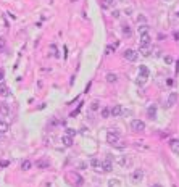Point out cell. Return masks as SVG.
Instances as JSON below:
<instances>
[{
	"instance_id": "cell-1",
	"label": "cell",
	"mask_w": 179,
	"mask_h": 187,
	"mask_svg": "<svg viewBox=\"0 0 179 187\" xmlns=\"http://www.w3.org/2000/svg\"><path fill=\"white\" fill-rule=\"evenodd\" d=\"M107 142H108L110 145H115L116 147L118 144H119V132L118 131H108V132H107Z\"/></svg>"
},
{
	"instance_id": "cell-2",
	"label": "cell",
	"mask_w": 179,
	"mask_h": 187,
	"mask_svg": "<svg viewBox=\"0 0 179 187\" xmlns=\"http://www.w3.org/2000/svg\"><path fill=\"white\" fill-rule=\"evenodd\" d=\"M139 73H141V76L137 78V84H144V82L149 79V74H150V71H149V68L147 66H139Z\"/></svg>"
},
{
	"instance_id": "cell-3",
	"label": "cell",
	"mask_w": 179,
	"mask_h": 187,
	"mask_svg": "<svg viewBox=\"0 0 179 187\" xmlns=\"http://www.w3.org/2000/svg\"><path fill=\"white\" fill-rule=\"evenodd\" d=\"M131 129H132L134 132H144L145 131V123L141 121V119H132V121H131Z\"/></svg>"
},
{
	"instance_id": "cell-4",
	"label": "cell",
	"mask_w": 179,
	"mask_h": 187,
	"mask_svg": "<svg viewBox=\"0 0 179 187\" xmlns=\"http://www.w3.org/2000/svg\"><path fill=\"white\" fill-rule=\"evenodd\" d=\"M111 169H113V158H111V155H107V158L102 161V171L103 173H110Z\"/></svg>"
},
{
	"instance_id": "cell-5",
	"label": "cell",
	"mask_w": 179,
	"mask_h": 187,
	"mask_svg": "<svg viewBox=\"0 0 179 187\" xmlns=\"http://www.w3.org/2000/svg\"><path fill=\"white\" fill-rule=\"evenodd\" d=\"M142 179H144V171L142 169H134L132 174H131V181H132L134 184H137V182H141Z\"/></svg>"
},
{
	"instance_id": "cell-6",
	"label": "cell",
	"mask_w": 179,
	"mask_h": 187,
	"mask_svg": "<svg viewBox=\"0 0 179 187\" xmlns=\"http://www.w3.org/2000/svg\"><path fill=\"white\" fill-rule=\"evenodd\" d=\"M123 55H124V58L128 60V61H136L137 60V52L132 50V49H126Z\"/></svg>"
},
{
	"instance_id": "cell-7",
	"label": "cell",
	"mask_w": 179,
	"mask_h": 187,
	"mask_svg": "<svg viewBox=\"0 0 179 187\" xmlns=\"http://www.w3.org/2000/svg\"><path fill=\"white\" fill-rule=\"evenodd\" d=\"M178 98H179L178 92H171V94L168 95V102H166V106H168V108H171V106H174V105L178 103Z\"/></svg>"
},
{
	"instance_id": "cell-8",
	"label": "cell",
	"mask_w": 179,
	"mask_h": 187,
	"mask_svg": "<svg viewBox=\"0 0 179 187\" xmlns=\"http://www.w3.org/2000/svg\"><path fill=\"white\" fill-rule=\"evenodd\" d=\"M152 39H150V34H141V42H139V47H145V45H150Z\"/></svg>"
},
{
	"instance_id": "cell-9",
	"label": "cell",
	"mask_w": 179,
	"mask_h": 187,
	"mask_svg": "<svg viewBox=\"0 0 179 187\" xmlns=\"http://www.w3.org/2000/svg\"><path fill=\"white\" fill-rule=\"evenodd\" d=\"M124 113V110H123L121 105H115L113 108H111V116L116 118V116H121V115Z\"/></svg>"
},
{
	"instance_id": "cell-10",
	"label": "cell",
	"mask_w": 179,
	"mask_h": 187,
	"mask_svg": "<svg viewBox=\"0 0 179 187\" xmlns=\"http://www.w3.org/2000/svg\"><path fill=\"white\" fill-rule=\"evenodd\" d=\"M169 149L173 150V153H179V139L169 140Z\"/></svg>"
},
{
	"instance_id": "cell-11",
	"label": "cell",
	"mask_w": 179,
	"mask_h": 187,
	"mask_svg": "<svg viewBox=\"0 0 179 187\" xmlns=\"http://www.w3.org/2000/svg\"><path fill=\"white\" fill-rule=\"evenodd\" d=\"M147 115H149L150 119H157V106H155V105L149 106V110H147Z\"/></svg>"
},
{
	"instance_id": "cell-12",
	"label": "cell",
	"mask_w": 179,
	"mask_h": 187,
	"mask_svg": "<svg viewBox=\"0 0 179 187\" xmlns=\"http://www.w3.org/2000/svg\"><path fill=\"white\" fill-rule=\"evenodd\" d=\"M61 144L65 145V147H71V145H73V137L68 136V134H66V136H63V137H61Z\"/></svg>"
},
{
	"instance_id": "cell-13",
	"label": "cell",
	"mask_w": 179,
	"mask_h": 187,
	"mask_svg": "<svg viewBox=\"0 0 179 187\" xmlns=\"http://www.w3.org/2000/svg\"><path fill=\"white\" fill-rule=\"evenodd\" d=\"M105 79H107V82H108V84H115V82L118 81V76H116L115 73H108Z\"/></svg>"
},
{
	"instance_id": "cell-14",
	"label": "cell",
	"mask_w": 179,
	"mask_h": 187,
	"mask_svg": "<svg viewBox=\"0 0 179 187\" xmlns=\"http://www.w3.org/2000/svg\"><path fill=\"white\" fill-rule=\"evenodd\" d=\"M100 116L102 118H110L111 116V108L110 106H103L102 111H100Z\"/></svg>"
},
{
	"instance_id": "cell-15",
	"label": "cell",
	"mask_w": 179,
	"mask_h": 187,
	"mask_svg": "<svg viewBox=\"0 0 179 187\" xmlns=\"http://www.w3.org/2000/svg\"><path fill=\"white\" fill-rule=\"evenodd\" d=\"M139 52H141L142 57H149L150 52H152V49H150L149 45H145V47H139Z\"/></svg>"
},
{
	"instance_id": "cell-16",
	"label": "cell",
	"mask_w": 179,
	"mask_h": 187,
	"mask_svg": "<svg viewBox=\"0 0 179 187\" xmlns=\"http://www.w3.org/2000/svg\"><path fill=\"white\" fill-rule=\"evenodd\" d=\"M90 166L100 171V169H102V161H98L97 158H90Z\"/></svg>"
},
{
	"instance_id": "cell-17",
	"label": "cell",
	"mask_w": 179,
	"mask_h": 187,
	"mask_svg": "<svg viewBox=\"0 0 179 187\" xmlns=\"http://www.w3.org/2000/svg\"><path fill=\"white\" fill-rule=\"evenodd\" d=\"M8 95V86L0 82V97H7Z\"/></svg>"
},
{
	"instance_id": "cell-18",
	"label": "cell",
	"mask_w": 179,
	"mask_h": 187,
	"mask_svg": "<svg viewBox=\"0 0 179 187\" xmlns=\"http://www.w3.org/2000/svg\"><path fill=\"white\" fill-rule=\"evenodd\" d=\"M0 113H2L3 116H8L10 115V106L7 105V103H2V105H0Z\"/></svg>"
},
{
	"instance_id": "cell-19",
	"label": "cell",
	"mask_w": 179,
	"mask_h": 187,
	"mask_svg": "<svg viewBox=\"0 0 179 187\" xmlns=\"http://www.w3.org/2000/svg\"><path fill=\"white\" fill-rule=\"evenodd\" d=\"M8 129H10L8 123H5V121H2V119H0V134H5Z\"/></svg>"
},
{
	"instance_id": "cell-20",
	"label": "cell",
	"mask_w": 179,
	"mask_h": 187,
	"mask_svg": "<svg viewBox=\"0 0 179 187\" xmlns=\"http://www.w3.org/2000/svg\"><path fill=\"white\" fill-rule=\"evenodd\" d=\"M116 47H118V42L115 44V45H107L105 47V55H111L115 50H116Z\"/></svg>"
},
{
	"instance_id": "cell-21",
	"label": "cell",
	"mask_w": 179,
	"mask_h": 187,
	"mask_svg": "<svg viewBox=\"0 0 179 187\" xmlns=\"http://www.w3.org/2000/svg\"><path fill=\"white\" fill-rule=\"evenodd\" d=\"M123 34H124L126 37H131V35H132V29H131V26H128V24L123 26Z\"/></svg>"
},
{
	"instance_id": "cell-22",
	"label": "cell",
	"mask_w": 179,
	"mask_h": 187,
	"mask_svg": "<svg viewBox=\"0 0 179 187\" xmlns=\"http://www.w3.org/2000/svg\"><path fill=\"white\" fill-rule=\"evenodd\" d=\"M31 166H33V163H31L29 160H24L21 163V169L23 171H27V169H31Z\"/></svg>"
},
{
	"instance_id": "cell-23",
	"label": "cell",
	"mask_w": 179,
	"mask_h": 187,
	"mask_svg": "<svg viewBox=\"0 0 179 187\" xmlns=\"http://www.w3.org/2000/svg\"><path fill=\"white\" fill-rule=\"evenodd\" d=\"M137 29H139V34H147V33H149V26H147V24H141Z\"/></svg>"
},
{
	"instance_id": "cell-24",
	"label": "cell",
	"mask_w": 179,
	"mask_h": 187,
	"mask_svg": "<svg viewBox=\"0 0 179 187\" xmlns=\"http://www.w3.org/2000/svg\"><path fill=\"white\" fill-rule=\"evenodd\" d=\"M118 163H119L121 166H124V165H129V160H128L126 157H121V158H118Z\"/></svg>"
},
{
	"instance_id": "cell-25",
	"label": "cell",
	"mask_w": 179,
	"mask_h": 187,
	"mask_svg": "<svg viewBox=\"0 0 179 187\" xmlns=\"http://www.w3.org/2000/svg\"><path fill=\"white\" fill-rule=\"evenodd\" d=\"M98 108H100V105H98L97 100H94L92 103H90V110H92V111H97Z\"/></svg>"
},
{
	"instance_id": "cell-26",
	"label": "cell",
	"mask_w": 179,
	"mask_h": 187,
	"mask_svg": "<svg viewBox=\"0 0 179 187\" xmlns=\"http://www.w3.org/2000/svg\"><path fill=\"white\" fill-rule=\"evenodd\" d=\"M50 50H52V55H53V57L60 58V55H58V50H57V47H55L53 44H52V45H50Z\"/></svg>"
},
{
	"instance_id": "cell-27",
	"label": "cell",
	"mask_w": 179,
	"mask_h": 187,
	"mask_svg": "<svg viewBox=\"0 0 179 187\" xmlns=\"http://www.w3.org/2000/svg\"><path fill=\"white\" fill-rule=\"evenodd\" d=\"M74 179H76V181H78V182H76L78 186H82V182H84V179H82L81 176H78V174H74Z\"/></svg>"
},
{
	"instance_id": "cell-28",
	"label": "cell",
	"mask_w": 179,
	"mask_h": 187,
	"mask_svg": "<svg viewBox=\"0 0 179 187\" xmlns=\"http://www.w3.org/2000/svg\"><path fill=\"white\" fill-rule=\"evenodd\" d=\"M66 134L73 137V136H76V131H74V129H71V128H68V129H66Z\"/></svg>"
},
{
	"instance_id": "cell-29",
	"label": "cell",
	"mask_w": 179,
	"mask_h": 187,
	"mask_svg": "<svg viewBox=\"0 0 179 187\" xmlns=\"http://www.w3.org/2000/svg\"><path fill=\"white\" fill-rule=\"evenodd\" d=\"M173 61H174V60H173V57H169V55H166V57H165V63H168V65H171Z\"/></svg>"
},
{
	"instance_id": "cell-30",
	"label": "cell",
	"mask_w": 179,
	"mask_h": 187,
	"mask_svg": "<svg viewBox=\"0 0 179 187\" xmlns=\"http://www.w3.org/2000/svg\"><path fill=\"white\" fill-rule=\"evenodd\" d=\"M37 166H41V168H49V163H45V161H39V163H37Z\"/></svg>"
},
{
	"instance_id": "cell-31",
	"label": "cell",
	"mask_w": 179,
	"mask_h": 187,
	"mask_svg": "<svg viewBox=\"0 0 179 187\" xmlns=\"http://www.w3.org/2000/svg\"><path fill=\"white\" fill-rule=\"evenodd\" d=\"M145 21H147V19H145V16H142V15L137 18V23H142V24H145Z\"/></svg>"
},
{
	"instance_id": "cell-32",
	"label": "cell",
	"mask_w": 179,
	"mask_h": 187,
	"mask_svg": "<svg viewBox=\"0 0 179 187\" xmlns=\"http://www.w3.org/2000/svg\"><path fill=\"white\" fill-rule=\"evenodd\" d=\"M119 16H121V11H119V10H115V11H113V18H119Z\"/></svg>"
},
{
	"instance_id": "cell-33",
	"label": "cell",
	"mask_w": 179,
	"mask_h": 187,
	"mask_svg": "<svg viewBox=\"0 0 179 187\" xmlns=\"http://www.w3.org/2000/svg\"><path fill=\"white\" fill-rule=\"evenodd\" d=\"M115 2V0H105V3H103V7H105V8H107V7H108V5H111V3H113Z\"/></svg>"
},
{
	"instance_id": "cell-34",
	"label": "cell",
	"mask_w": 179,
	"mask_h": 187,
	"mask_svg": "<svg viewBox=\"0 0 179 187\" xmlns=\"http://www.w3.org/2000/svg\"><path fill=\"white\" fill-rule=\"evenodd\" d=\"M3 78H5V71H3V69H0V82L3 81Z\"/></svg>"
},
{
	"instance_id": "cell-35",
	"label": "cell",
	"mask_w": 179,
	"mask_h": 187,
	"mask_svg": "<svg viewBox=\"0 0 179 187\" xmlns=\"http://www.w3.org/2000/svg\"><path fill=\"white\" fill-rule=\"evenodd\" d=\"M0 166H2V168H7V166H8V161H0Z\"/></svg>"
},
{
	"instance_id": "cell-36",
	"label": "cell",
	"mask_w": 179,
	"mask_h": 187,
	"mask_svg": "<svg viewBox=\"0 0 179 187\" xmlns=\"http://www.w3.org/2000/svg\"><path fill=\"white\" fill-rule=\"evenodd\" d=\"M3 45H5V39H0V49H3Z\"/></svg>"
},
{
	"instance_id": "cell-37",
	"label": "cell",
	"mask_w": 179,
	"mask_h": 187,
	"mask_svg": "<svg viewBox=\"0 0 179 187\" xmlns=\"http://www.w3.org/2000/svg\"><path fill=\"white\" fill-rule=\"evenodd\" d=\"M173 35H174V39H176V41H179V33H174Z\"/></svg>"
},
{
	"instance_id": "cell-38",
	"label": "cell",
	"mask_w": 179,
	"mask_h": 187,
	"mask_svg": "<svg viewBox=\"0 0 179 187\" xmlns=\"http://www.w3.org/2000/svg\"><path fill=\"white\" fill-rule=\"evenodd\" d=\"M152 187H163V186H161V184H153Z\"/></svg>"
},
{
	"instance_id": "cell-39",
	"label": "cell",
	"mask_w": 179,
	"mask_h": 187,
	"mask_svg": "<svg viewBox=\"0 0 179 187\" xmlns=\"http://www.w3.org/2000/svg\"><path fill=\"white\" fill-rule=\"evenodd\" d=\"M176 65H178V66H176V69L179 71V60H178V63H176Z\"/></svg>"
},
{
	"instance_id": "cell-40",
	"label": "cell",
	"mask_w": 179,
	"mask_h": 187,
	"mask_svg": "<svg viewBox=\"0 0 179 187\" xmlns=\"http://www.w3.org/2000/svg\"><path fill=\"white\" fill-rule=\"evenodd\" d=\"M178 16H179V11H178Z\"/></svg>"
}]
</instances>
